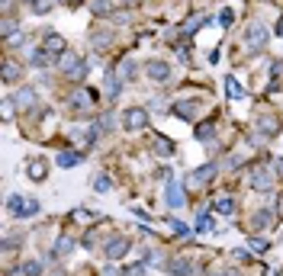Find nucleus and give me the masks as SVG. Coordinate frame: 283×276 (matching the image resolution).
Instances as JSON below:
<instances>
[{"instance_id":"nucleus-4","label":"nucleus","mask_w":283,"mask_h":276,"mask_svg":"<svg viewBox=\"0 0 283 276\" xmlns=\"http://www.w3.org/2000/svg\"><path fill=\"white\" fill-rule=\"evenodd\" d=\"M203 109V103L193 97V100H174L171 103V116H180V119H193V116Z\"/></svg>"},{"instance_id":"nucleus-34","label":"nucleus","mask_w":283,"mask_h":276,"mask_svg":"<svg viewBox=\"0 0 283 276\" xmlns=\"http://www.w3.org/2000/svg\"><path fill=\"white\" fill-rule=\"evenodd\" d=\"M145 267L148 263H132V267L123 270V276H145Z\"/></svg>"},{"instance_id":"nucleus-29","label":"nucleus","mask_w":283,"mask_h":276,"mask_svg":"<svg viewBox=\"0 0 283 276\" xmlns=\"http://www.w3.org/2000/svg\"><path fill=\"white\" fill-rule=\"evenodd\" d=\"M196 231H213V215L203 212V209H199V215H196Z\"/></svg>"},{"instance_id":"nucleus-30","label":"nucleus","mask_w":283,"mask_h":276,"mask_svg":"<svg viewBox=\"0 0 283 276\" xmlns=\"http://www.w3.org/2000/svg\"><path fill=\"white\" fill-rule=\"evenodd\" d=\"M71 251H74V241L71 238H62L58 244H55V257H68Z\"/></svg>"},{"instance_id":"nucleus-14","label":"nucleus","mask_w":283,"mask_h":276,"mask_svg":"<svg viewBox=\"0 0 283 276\" xmlns=\"http://www.w3.org/2000/svg\"><path fill=\"white\" fill-rule=\"evenodd\" d=\"M13 100H16L20 109H32V106H36V90H32V87H20Z\"/></svg>"},{"instance_id":"nucleus-7","label":"nucleus","mask_w":283,"mask_h":276,"mask_svg":"<svg viewBox=\"0 0 283 276\" xmlns=\"http://www.w3.org/2000/svg\"><path fill=\"white\" fill-rule=\"evenodd\" d=\"M145 74H148V80H158V84H164L171 77V64L168 61H158V58H152V61L145 64Z\"/></svg>"},{"instance_id":"nucleus-2","label":"nucleus","mask_w":283,"mask_h":276,"mask_svg":"<svg viewBox=\"0 0 283 276\" xmlns=\"http://www.w3.org/2000/svg\"><path fill=\"white\" fill-rule=\"evenodd\" d=\"M145 125H148V113L142 106H132V109H126V113H123V129L138 132V129H145Z\"/></svg>"},{"instance_id":"nucleus-24","label":"nucleus","mask_w":283,"mask_h":276,"mask_svg":"<svg viewBox=\"0 0 283 276\" xmlns=\"http://www.w3.org/2000/svg\"><path fill=\"white\" fill-rule=\"evenodd\" d=\"M135 61H129V58H123V61H119V68H116V74L123 77V80H132V77H135Z\"/></svg>"},{"instance_id":"nucleus-17","label":"nucleus","mask_w":283,"mask_h":276,"mask_svg":"<svg viewBox=\"0 0 283 276\" xmlns=\"http://www.w3.org/2000/svg\"><path fill=\"white\" fill-rule=\"evenodd\" d=\"M199 26H206V16H203V13L190 16V20H187V23L180 26V36H177V39H187V36H193V32L199 29Z\"/></svg>"},{"instance_id":"nucleus-26","label":"nucleus","mask_w":283,"mask_h":276,"mask_svg":"<svg viewBox=\"0 0 283 276\" xmlns=\"http://www.w3.org/2000/svg\"><path fill=\"white\" fill-rule=\"evenodd\" d=\"M213 135H216V125H213V122L196 125V138H199V141H213Z\"/></svg>"},{"instance_id":"nucleus-21","label":"nucleus","mask_w":283,"mask_h":276,"mask_svg":"<svg viewBox=\"0 0 283 276\" xmlns=\"http://www.w3.org/2000/svg\"><path fill=\"white\" fill-rule=\"evenodd\" d=\"M10 276H42V267H39V260H26V263H20Z\"/></svg>"},{"instance_id":"nucleus-3","label":"nucleus","mask_w":283,"mask_h":276,"mask_svg":"<svg viewBox=\"0 0 283 276\" xmlns=\"http://www.w3.org/2000/svg\"><path fill=\"white\" fill-rule=\"evenodd\" d=\"M103 251H107L109 260H123L126 254L132 251V241H129V238H123V235H116V238H109V241H107V247H103Z\"/></svg>"},{"instance_id":"nucleus-22","label":"nucleus","mask_w":283,"mask_h":276,"mask_svg":"<svg viewBox=\"0 0 283 276\" xmlns=\"http://www.w3.org/2000/svg\"><path fill=\"white\" fill-rule=\"evenodd\" d=\"M90 186H93V193H109L113 190V180H109V174H97L90 180Z\"/></svg>"},{"instance_id":"nucleus-8","label":"nucleus","mask_w":283,"mask_h":276,"mask_svg":"<svg viewBox=\"0 0 283 276\" xmlns=\"http://www.w3.org/2000/svg\"><path fill=\"white\" fill-rule=\"evenodd\" d=\"M55 58H58V55L48 52L45 45H39V48H32V52H29V64H32V68H52Z\"/></svg>"},{"instance_id":"nucleus-10","label":"nucleus","mask_w":283,"mask_h":276,"mask_svg":"<svg viewBox=\"0 0 283 276\" xmlns=\"http://www.w3.org/2000/svg\"><path fill=\"white\" fill-rule=\"evenodd\" d=\"M245 42L261 48L264 42H267V26H264V23H251V26H248V32H245Z\"/></svg>"},{"instance_id":"nucleus-5","label":"nucleus","mask_w":283,"mask_h":276,"mask_svg":"<svg viewBox=\"0 0 283 276\" xmlns=\"http://www.w3.org/2000/svg\"><path fill=\"white\" fill-rule=\"evenodd\" d=\"M213 177H216V164H206V167H196V170H190V174H187V186H190V190H196V186L209 183Z\"/></svg>"},{"instance_id":"nucleus-1","label":"nucleus","mask_w":283,"mask_h":276,"mask_svg":"<svg viewBox=\"0 0 283 276\" xmlns=\"http://www.w3.org/2000/svg\"><path fill=\"white\" fill-rule=\"evenodd\" d=\"M7 209L13 218H32V215H39V199H32V196H10L7 199Z\"/></svg>"},{"instance_id":"nucleus-19","label":"nucleus","mask_w":283,"mask_h":276,"mask_svg":"<svg viewBox=\"0 0 283 276\" xmlns=\"http://www.w3.org/2000/svg\"><path fill=\"white\" fill-rule=\"evenodd\" d=\"M168 270L171 276H193V267H190V260H168Z\"/></svg>"},{"instance_id":"nucleus-31","label":"nucleus","mask_w":283,"mask_h":276,"mask_svg":"<svg viewBox=\"0 0 283 276\" xmlns=\"http://www.w3.org/2000/svg\"><path fill=\"white\" fill-rule=\"evenodd\" d=\"M248 247L258 251V254H264V251H270V241L267 238H251V241H248Z\"/></svg>"},{"instance_id":"nucleus-40","label":"nucleus","mask_w":283,"mask_h":276,"mask_svg":"<svg viewBox=\"0 0 283 276\" xmlns=\"http://www.w3.org/2000/svg\"><path fill=\"white\" fill-rule=\"evenodd\" d=\"M274 174H277V177H283V161H274Z\"/></svg>"},{"instance_id":"nucleus-23","label":"nucleus","mask_w":283,"mask_h":276,"mask_svg":"<svg viewBox=\"0 0 283 276\" xmlns=\"http://www.w3.org/2000/svg\"><path fill=\"white\" fill-rule=\"evenodd\" d=\"M213 209L219 215H232V212H235V199H232V196H219V199L213 202Z\"/></svg>"},{"instance_id":"nucleus-39","label":"nucleus","mask_w":283,"mask_h":276,"mask_svg":"<svg viewBox=\"0 0 283 276\" xmlns=\"http://www.w3.org/2000/svg\"><path fill=\"white\" fill-rule=\"evenodd\" d=\"M280 71H283V64H280V61H274V64H270V77H277Z\"/></svg>"},{"instance_id":"nucleus-15","label":"nucleus","mask_w":283,"mask_h":276,"mask_svg":"<svg viewBox=\"0 0 283 276\" xmlns=\"http://www.w3.org/2000/svg\"><path fill=\"white\" fill-rule=\"evenodd\" d=\"M55 161H58V167L71 170V167H77V164L84 161V151H62L58 158H55Z\"/></svg>"},{"instance_id":"nucleus-36","label":"nucleus","mask_w":283,"mask_h":276,"mask_svg":"<svg viewBox=\"0 0 283 276\" xmlns=\"http://www.w3.org/2000/svg\"><path fill=\"white\" fill-rule=\"evenodd\" d=\"M232 20H235V13H232V10H225V13H219V23H222V26H232Z\"/></svg>"},{"instance_id":"nucleus-11","label":"nucleus","mask_w":283,"mask_h":276,"mask_svg":"<svg viewBox=\"0 0 283 276\" xmlns=\"http://www.w3.org/2000/svg\"><path fill=\"white\" fill-rule=\"evenodd\" d=\"M71 109H74V113H87V109H90V93L84 90V87H77L74 93H71Z\"/></svg>"},{"instance_id":"nucleus-18","label":"nucleus","mask_w":283,"mask_h":276,"mask_svg":"<svg viewBox=\"0 0 283 276\" xmlns=\"http://www.w3.org/2000/svg\"><path fill=\"white\" fill-rule=\"evenodd\" d=\"M251 186H254V190H258V193H270V174H267V170H254V174H251Z\"/></svg>"},{"instance_id":"nucleus-20","label":"nucleus","mask_w":283,"mask_h":276,"mask_svg":"<svg viewBox=\"0 0 283 276\" xmlns=\"http://www.w3.org/2000/svg\"><path fill=\"white\" fill-rule=\"evenodd\" d=\"M251 225L254 228H270V225H274V212H270V209H258V212H254V218H251Z\"/></svg>"},{"instance_id":"nucleus-38","label":"nucleus","mask_w":283,"mask_h":276,"mask_svg":"<svg viewBox=\"0 0 283 276\" xmlns=\"http://www.w3.org/2000/svg\"><path fill=\"white\" fill-rule=\"evenodd\" d=\"M171 228H174L177 235H187V225H184V222H177V218H171Z\"/></svg>"},{"instance_id":"nucleus-41","label":"nucleus","mask_w":283,"mask_h":276,"mask_svg":"<svg viewBox=\"0 0 283 276\" xmlns=\"http://www.w3.org/2000/svg\"><path fill=\"white\" fill-rule=\"evenodd\" d=\"M216 276H238V273H235V270H229V267H225V270H219Z\"/></svg>"},{"instance_id":"nucleus-37","label":"nucleus","mask_w":283,"mask_h":276,"mask_svg":"<svg viewBox=\"0 0 283 276\" xmlns=\"http://www.w3.org/2000/svg\"><path fill=\"white\" fill-rule=\"evenodd\" d=\"M13 106H16V100H10V97H7V100H3V116H7V119L13 116Z\"/></svg>"},{"instance_id":"nucleus-28","label":"nucleus","mask_w":283,"mask_h":276,"mask_svg":"<svg viewBox=\"0 0 283 276\" xmlns=\"http://www.w3.org/2000/svg\"><path fill=\"white\" fill-rule=\"evenodd\" d=\"M225 93H229V100H241V97H245V90H241V87H238V80H225Z\"/></svg>"},{"instance_id":"nucleus-9","label":"nucleus","mask_w":283,"mask_h":276,"mask_svg":"<svg viewBox=\"0 0 283 276\" xmlns=\"http://www.w3.org/2000/svg\"><path fill=\"white\" fill-rule=\"evenodd\" d=\"M164 202H168V209H184V206H187L184 186H177V183H168V190H164Z\"/></svg>"},{"instance_id":"nucleus-33","label":"nucleus","mask_w":283,"mask_h":276,"mask_svg":"<svg viewBox=\"0 0 283 276\" xmlns=\"http://www.w3.org/2000/svg\"><path fill=\"white\" fill-rule=\"evenodd\" d=\"M90 10H93L97 16H107V13H109V0H93Z\"/></svg>"},{"instance_id":"nucleus-12","label":"nucleus","mask_w":283,"mask_h":276,"mask_svg":"<svg viewBox=\"0 0 283 276\" xmlns=\"http://www.w3.org/2000/svg\"><path fill=\"white\" fill-rule=\"evenodd\" d=\"M103 87H107V97L109 100H116V97H119V90H123V77L116 74V71H107V77H103Z\"/></svg>"},{"instance_id":"nucleus-27","label":"nucleus","mask_w":283,"mask_h":276,"mask_svg":"<svg viewBox=\"0 0 283 276\" xmlns=\"http://www.w3.org/2000/svg\"><path fill=\"white\" fill-rule=\"evenodd\" d=\"M90 45L97 48V52H103V48L109 45V32H93V36H90Z\"/></svg>"},{"instance_id":"nucleus-35","label":"nucleus","mask_w":283,"mask_h":276,"mask_svg":"<svg viewBox=\"0 0 283 276\" xmlns=\"http://www.w3.org/2000/svg\"><path fill=\"white\" fill-rule=\"evenodd\" d=\"M52 10V0H36L32 3V13H48Z\"/></svg>"},{"instance_id":"nucleus-13","label":"nucleus","mask_w":283,"mask_h":276,"mask_svg":"<svg viewBox=\"0 0 283 276\" xmlns=\"http://www.w3.org/2000/svg\"><path fill=\"white\" fill-rule=\"evenodd\" d=\"M152 151L158 154V158H171V154L177 151V145L171 141V138H164V135H154V141H152Z\"/></svg>"},{"instance_id":"nucleus-25","label":"nucleus","mask_w":283,"mask_h":276,"mask_svg":"<svg viewBox=\"0 0 283 276\" xmlns=\"http://www.w3.org/2000/svg\"><path fill=\"white\" fill-rule=\"evenodd\" d=\"M26 174H29L32 180H45V161H29Z\"/></svg>"},{"instance_id":"nucleus-6","label":"nucleus","mask_w":283,"mask_h":276,"mask_svg":"<svg viewBox=\"0 0 283 276\" xmlns=\"http://www.w3.org/2000/svg\"><path fill=\"white\" fill-rule=\"evenodd\" d=\"M62 68H65V74H68L71 80H84V74H87V61H84V58H77V55H74V58L68 55V58L62 61Z\"/></svg>"},{"instance_id":"nucleus-43","label":"nucleus","mask_w":283,"mask_h":276,"mask_svg":"<svg viewBox=\"0 0 283 276\" xmlns=\"http://www.w3.org/2000/svg\"><path fill=\"white\" fill-rule=\"evenodd\" d=\"M26 3H36V0H26Z\"/></svg>"},{"instance_id":"nucleus-16","label":"nucleus","mask_w":283,"mask_h":276,"mask_svg":"<svg viewBox=\"0 0 283 276\" xmlns=\"http://www.w3.org/2000/svg\"><path fill=\"white\" fill-rule=\"evenodd\" d=\"M42 45H45L48 52H55V55H65V48H68V45H65V39L58 36V32H45V39H42Z\"/></svg>"},{"instance_id":"nucleus-32","label":"nucleus","mask_w":283,"mask_h":276,"mask_svg":"<svg viewBox=\"0 0 283 276\" xmlns=\"http://www.w3.org/2000/svg\"><path fill=\"white\" fill-rule=\"evenodd\" d=\"M16 77H20V68H16L13 61H7V64H3V80L10 84V80H16Z\"/></svg>"},{"instance_id":"nucleus-42","label":"nucleus","mask_w":283,"mask_h":276,"mask_svg":"<svg viewBox=\"0 0 283 276\" xmlns=\"http://www.w3.org/2000/svg\"><path fill=\"white\" fill-rule=\"evenodd\" d=\"M65 3H68V7H77V3H84V0H65Z\"/></svg>"}]
</instances>
